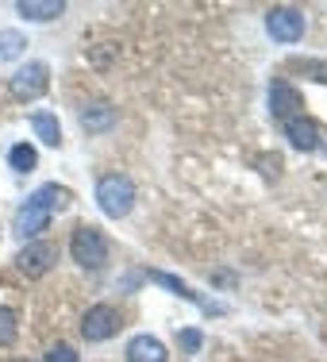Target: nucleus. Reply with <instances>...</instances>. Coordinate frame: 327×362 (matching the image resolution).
Here are the masks:
<instances>
[{"label":"nucleus","mask_w":327,"mask_h":362,"mask_svg":"<svg viewBox=\"0 0 327 362\" xmlns=\"http://www.w3.org/2000/svg\"><path fill=\"white\" fill-rule=\"evenodd\" d=\"M66 204H70V189L58 185V181H50V185H39L35 193L28 197V204H23L20 212H16V235L23 239V243H31V239H39V231L50 228V220H54V212H62Z\"/></svg>","instance_id":"nucleus-1"},{"label":"nucleus","mask_w":327,"mask_h":362,"mask_svg":"<svg viewBox=\"0 0 327 362\" xmlns=\"http://www.w3.org/2000/svg\"><path fill=\"white\" fill-rule=\"evenodd\" d=\"M281 132H285V139L297 146V151H320L323 139H320V127H316V119L308 116H292L281 124Z\"/></svg>","instance_id":"nucleus-9"},{"label":"nucleus","mask_w":327,"mask_h":362,"mask_svg":"<svg viewBox=\"0 0 327 362\" xmlns=\"http://www.w3.org/2000/svg\"><path fill=\"white\" fill-rule=\"evenodd\" d=\"M23 50H28V35H23V31H16V28L0 31V66L12 62V58H20Z\"/></svg>","instance_id":"nucleus-16"},{"label":"nucleus","mask_w":327,"mask_h":362,"mask_svg":"<svg viewBox=\"0 0 327 362\" xmlns=\"http://www.w3.org/2000/svg\"><path fill=\"white\" fill-rule=\"evenodd\" d=\"M266 31H270L273 42H285V47H292V42L304 39L308 20H304V12H300V8L281 4V8H270V12H266Z\"/></svg>","instance_id":"nucleus-4"},{"label":"nucleus","mask_w":327,"mask_h":362,"mask_svg":"<svg viewBox=\"0 0 327 362\" xmlns=\"http://www.w3.org/2000/svg\"><path fill=\"white\" fill-rule=\"evenodd\" d=\"M97 204L108 220H124L135 209V181L127 174H105L97 181Z\"/></svg>","instance_id":"nucleus-3"},{"label":"nucleus","mask_w":327,"mask_h":362,"mask_svg":"<svg viewBox=\"0 0 327 362\" xmlns=\"http://www.w3.org/2000/svg\"><path fill=\"white\" fill-rule=\"evenodd\" d=\"M16 12H20L23 20H31V23H50V20H58V16L66 12V4L62 0H20Z\"/></svg>","instance_id":"nucleus-14"},{"label":"nucleus","mask_w":327,"mask_h":362,"mask_svg":"<svg viewBox=\"0 0 327 362\" xmlns=\"http://www.w3.org/2000/svg\"><path fill=\"white\" fill-rule=\"evenodd\" d=\"M12 362H28V358H12Z\"/></svg>","instance_id":"nucleus-22"},{"label":"nucleus","mask_w":327,"mask_h":362,"mask_svg":"<svg viewBox=\"0 0 327 362\" xmlns=\"http://www.w3.org/2000/svg\"><path fill=\"white\" fill-rule=\"evenodd\" d=\"M8 166H12L16 174H31V170L39 166V151L31 143H16L12 151H8Z\"/></svg>","instance_id":"nucleus-15"},{"label":"nucleus","mask_w":327,"mask_h":362,"mask_svg":"<svg viewBox=\"0 0 327 362\" xmlns=\"http://www.w3.org/2000/svg\"><path fill=\"white\" fill-rule=\"evenodd\" d=\"M177 347H182V355H196L204 347V332L201 327H182L177 332Z\"/></svg>","instance_id":"nucleus-18"},{"label":"nucleus","mask_w":327,"mask_h":362,"mask_svg":"<svg viewBox=\"0 0 327 362\" xmlns=\"http://www.w3.org/2000/svg\"><path fill=\"white\" fill-rule=\"evenodd\" d=\"M42 362H81V355H77L70 343H54V347H47Z\"/></svg>","instance_id":"nucleus-20"},{"label":"nucleus","mask_w":327,"mask_h":362,"mask_svg":"<svg viewBox=\"0 0 327 362\" xmlns=\"http://www.w3.org/2000/svg\"><path fill=\"white\" fill-rule=\"evenodd\" d=\"M31 132H35V139L42 146H62V124H58L54 112H47V108L31 112Z\"/></svg>","instance_id":"nucleus-13"},{"label":"nucleus","mask_w":327,"mask_h":362,"mask_svg":"<svg viewBox=\"0 0 327 362\" xmlns=\"http://www.w3.org/2000/svg\"><path fill=\"white\" fill-rule=\"evenodd\" d=\"M70 258L81 266V270H89V274L105 270V262H108V235L97 228V223H77L73 235H70Z\"/></svg>","instance_id":"nucleus-2"},{"label":"nucleus","mask_w":327,"mask_h":362,"mask_svg":"<svg viewBox=\"0 0 327 362\" xmlns=\"http://www.w3.org/2000/svg\"><path fill=\"white\" fill-rule=\"evenodd\" d=\"M124 358L127 362H170V351H166V343L154 339V335H131Z\"/></svg>","instance_id":"nucleus-10"},{"label":"nucleus","mask_w":327,"mask_h":362,"mask_svg":"<svg viewBox=\"0 0 327 362\" xmlns=\"http://www.w3.org/2000/svg\"><path fill=\"white\" fill-rule=\"evenodd\" d=\"M16 335H20V316L8 305H0V347H12Z\"/></svg>","instance_id":"nucleus-17"},{"label":"nucleus","mask_w":327,"mask_h":362,"mask_svg":"<svg viewBox=\"0 0 327 362\" xmlns=\"http://www.w3.org/2000/svg\"><path fill=\"white\" fill-rule=\"evenodd\" d=\"M8 89H12L16 100H39L42 93L50 89V70H47V62H28V66H20V70L8 77Z\"/></svg>","instance_id":"nucleus-6"},{"label":"nucleus","mask_w":327,"mask_h":362,"mask_svg":"<svg viewBox=\"0 0 327 362\" xmlns=\"http://www.w3.org/2000/svg\"><path fill=\"white\" fill-rule=\"evenodd\" d=\"M54 262H58V247L47 243V239H31V243L16 255V270H20L23 278H31V281L47 278V274L54 270Z\"/></svg>","instance_id":"nucleus-5"},{"label":"nucleus","mask_w":327,"mask_h":362,"mask_svg":"<svg viewBox=\"0 0 327 362\" xmlns=\"http://www.w3.org/2000/svg\"><path fill=\"white\" fill-rule=\"evenodd\" d=\"M262 166H266V174H270V177L281 174V158H278V154H273V158H262Z\"/></svg>","instance_id":"nucleus-21"},{"label":"nucleus","mask_w":327,"mask_h":362,"mask_svg":"<svg viewBox=\"0 0 327 362\" xmlns=\"http://www.w3.org/2000/svg\"><path fill=\"white\" fill-rule=\"evenodd\" d=\"M143 278H146V281H154V286H162V289H170V293H174V297H185V300H193V305H201L204 313H216V316L223 313V305H208V300H201V297H196L193 289L185 286L182 278H174V274H162V270H146Z\"/></svg>","instance_id":"nucleus-11"},{"label":"nucleus","mask_w":327,"mask_h":362,"mask_svg":"<svg viewBox=\"0 0 327 362\" xmlns=\"http://www.w3.org/2000/svg\"><path fill=\"white\" fill-rule=\"evenodd\" d=\"M119 332V308L116 305H93L89 313L81 316V335L89 343H105Z\"/></svg>","instance_id":"nucleus-8"},{"label":"nucleus","mask_w":327,"mask_h":362,"mask_svg":"<svg viewBox=\"0 0 327 362\" xmlns=\"http://www.w3.org/2000/svg\"><path fill=\"white\" fill-rule=\"evenodd\" d=\"M270 116L278 124H285L292 116H304V97H300V89L289 85L285 77H273L270 81Z\"/></svg>","instance_id":"nucleus-7"},{"label":"nucleus","mask_w":327,"mask_h":362,"mask_svg":"<svg viewBox=\"0 0 327 362\" xmlns=\"http://www.w3.org/2000/svg\"><path fill=\"white\" fill-rule=\"evenodd\" d=\"M81 127L89 135H100V132H112L116 127V108L108 100H93V105L81 108Z\"/></svg>","instance_id":"nucleus-12"},{"label":"nucleus","mask_w":327,"mask_h":362,"mask_svg":"<svg viewBox=\"0 0 327 362\" xmlns=\"http://www.w3.org/2000/svg\"><path fill=\"white\" fill-rule=\"evenodd\" d=\"M292 70L304 74V77H312V81H320V85H327V62H316V58H308V62H292Z\"/></svg>","instance_id":"nucleus-19"}]
</instances>
